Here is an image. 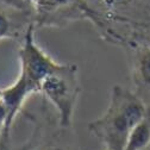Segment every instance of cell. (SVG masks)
I'll return each mask as SVG.
<instances>
[{
    "instance_id": "cell-9",
    "label": "cell",
    "mask_w": 150,
    "mask_h": 150,
    "mask_svg": "<svg viewBox=\"0 0 150 150\" xmlns=\"http://www.w3.org/2000/svg\"><path fill=\"white\" fill-rule=\"evenodd\" d=\"M150 145V108L145 117L134 127L124 150H144Z\"/></svg>"
},
{
    "instance_id": "cell-16",
    "label": "cell",
    "mask_w": 150,
    "mask_h": 150,
    "mask_svg": "<svg viewBox=\"0 0 150 150\" xmlns=\"http://www.w3.org/2000/svg\"><path fill=\"white\" fill-rule=\"evenodd\" d=\"M1 93H3V88H0V98H1Z\"/></svg>"
},
{
    "instance_id": "cell-8",
    "label": "cell",
    "mask_w": 150,
    "mask_h": 150,
    "mask_svg": "<svg viewBox=\"0 0 150 150\" xmlns=\"http://www.w3.org/2000/svg\"><path fill=\"white\" fill-rule=\"evenodd\" d=\"M32 24H35L33 7L21 8L0 1V41H22Z\"/></svg>"
},
{
    "instance_id": "cell-15",
    "label": "cell",
    "mask_w": 150,
    "mask_h": 150,
    "mask_svg": "<svg viewBox=\"0 0 150 150\" xmlns=\"http://www.w3.org/2000/svg\"><path fill=\"white\" fill-rule=\"evenodd\" d=\"M25 1H26L28 4H30V5H32V6H33V4H35L36 0H25Z\"/></svg>"
},
{
    "instance_id": "cell-14",
    "label": "cell",
    "mask_w": 150,
    "mask_h": 150,
    "mask_svg": "<svg viewBox=\"0 0 150 150\" xmlns=\"http://www.w3.org/2000/svg\"><path fill=\"white\" fill-rule=\"evenodd\" d=\"M143 43H145V44L150 45V33H149V35H146V36L144 37V41H143Z\"/></svg>"
},
{
    "instance_id": "cell-5",
    "label": "cell",
    "mask_w": 150,
    "mask_h": 150,
    "mask_svg": "<svg viewBox=\"0 0 150 150\" xmlns=\"http://www.w3.org/2000/svg\"><path fill=\"white\" fill-rule=\"evenodd\" d=\"M33 123L31 137L28 139L32 150H80L73 127H62L57 119L55 123L49 118L28 116Z\"/></svg>"
},
{
    "instance_id": "cell-11",
    "label": "cell",
    "mask_w": 150,
    "mask_h": 150,
    "mask_svg": "<svg viewBox=\"0 0 150 150\" xmlns=\"http://www.w3.org/2000/svg\"><path fill=\"white\" fill-rule=\"evenodd\" d=\"M0 150H14L11 141V135L4 134L0 138Z\"/></svg>"
},
{
    "instance_id": "cell-4",
    "label": "cell",
    "mask_w": 150,
    "mask_h": 150,
    "mask_svg": "<svg viewBox=\"0 0 150 150\" xmlns=\"http://www.w3.org/2000/svg\"><path fill=\"white\" fill-rule=\"evenodd\" d=\"M33 16L36 28H62L75 21H91L92 8L87 0H36Z\"/></svg>"
},
{
    "instance_id": "cell-13",
    "label": "cell",
    "mask_w": 150,
    "mask_h": 150,
    "mask_svg": "<svg viewBox=\"0 0 150 150\" xmlns=\"http://www.w3.org/2000/svg\"><path fill=\"white\" fill-rule=\"evenodd\" d=\"M19 150H32V148H31V144L29 143V141L22 146V148H19Z\"/></svg>"
},
{
    "instance_id": "cell-7",
    "label": "cell",
    "mask_w": 150,
    "mask_h": 150,
    "mask_svg": "<svg viewBox=\"0 0 150 150\" xmlns=\"http://www.w3.org/2000/svg\"><path fill=\"white\" fill-rule=\"evenodd\" d=\"M124 48L129 54L131 78L136 86V93L150 106V45L131 42Z\"/></svg>"
},
{
    "instance_id": "cell-6",
    "label": "cell",
    "mask_w": 150,
    "mask_h": 150,
    "mask_svg": "<svg viewBox=\"0 0 150 150\" xmlns=\"http://www.w3.org/2000/svg\"><path fill=\"white\" fill-rule=\"evenodd\" d=\"M150 0H87L92 8L91 22L94 24L100 33L116 23H134L131 14H136L137 10H142Z\"/></svg>"
},
{
    "instance_id": "cell-17",
    "label": "cell",
    "mask_w": 150,
    "mask_h": 150,
    "mask_svg": "<svg viewBox=\"0 0 150 150\" xmlns=\"http://www.w3.org/2000/svg\"><path fill=\"white\" fill-rule=\"evenodd\" d=\"M105 150H108V149H105Z\"/></svg>"
},
{
    "instance_id": "cell-12",
    "label": "cell",
    "mask_w": 150,
    "mask_h": 150,
    "mask_svg": "<svg viewBox=\"0 0 150 150\" xmlns=\"http://www.w3.org/2000/svg\"><path fill=\"white\" fill-rule=\"evenodd\" d=\"M0 1L13 5V6H17V7H21V8H32L33 7L32 5L28 4L25 0H0Z\"/></svg>"
},
{
    "instance_id": "cell-3",
    "label": "cell",
    "mask_w": 150,
    "mask_h": 150,
    "mask_svg": "<svg viewBox=\"0 0 150 150\" xmlns=\"http://www.w3.org/2000/svg\"><path fill=\"white\" fill-rule=\"evenodd\" d=\"M36 25L32 24L25 32L21 41V48L18 51L19 59V78L31 94L40 93L41 85L48 75L60 64L50 55H48L36 42L35 32Z\"/></svg>"
},
{
    "instance_id": "cell-10",
    "label": "cell",
    "mask_w": 150,
    "mask_h": 150,
    "mask_svg": "<svg viewBox=\"0 0 150 150\" xmlns=\"http://www.w3.org/2000/svg\"><path fill=\"white\" fill-rule=\"evenodd\" d=\"M6 126H7V108H6L3 99L0 98V138L3 137L4 134H7ZM7 135H10V134H7Z\"/></svg>"
},
{
    "instance_id": "cell-2",
    "label": "cell",
    "mask_w": 150,
    "mask_h": 150,
    "mask_svg": "<svg viewBox=\"0 0 150 150\" xmlns=\"http://www.w3.org/2000/svg\"><path fill=\"white\" fill-rule=\"evenodd\" d=\"M56 112L62 127H73L74 113L81 94L79 68L75 63H60L43 80L40 89Z\"/></svg>"
},
{
    "instance_id": "cell-1",
    "label": "cell",
    "mask_w": 150,
    "mask_h": 150,
    "mask_svg": "<svg viewBox=\"0 0 150 150\" xmlns=\"http://www.w3.org/2000/svg\"><path fill=\"white\" fill-rule=\"evenodd\" d=\"M148 105L137 94L123 86L111 88L106 110L88 123V131L108 150H124L134 127L145 117Z\"/></svg>"
}]
</instances>
